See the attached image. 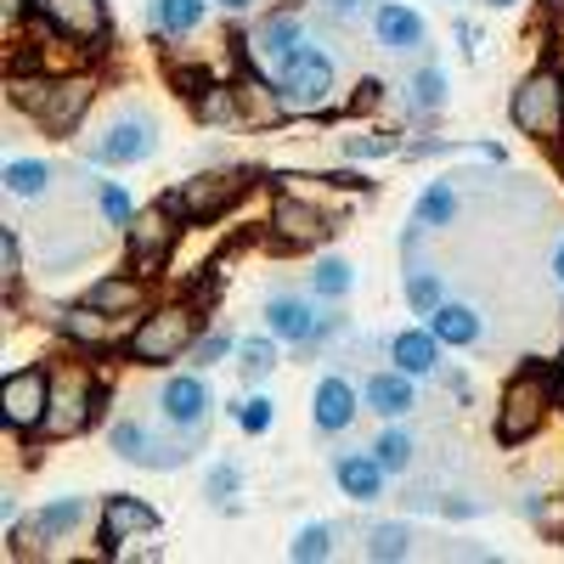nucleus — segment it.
I'll list each match as a JSON object with an SVG mask.
<instances>
[{
    "label": "nucleus",
    "instance_id": "obj_1",
    "mask_svg": "<svg viewBox=\"0 0 564 564\" xmlns=\"http://www.w3.org/2000/svg\"><path fill=\"white\" fill-rule=\"evenodd\" d=\"M209 417H215V395L204 384V372H170V379L159 384V423H164V435H175L186 452L204 446Z\"/></svg>",
    "mask_w": 564,
    "mask_h": 564
},
{
    "label": "nucleus",
    "instance_id": "obj_2",
    "mask_svg": "<svg viewBox=\"0 0 564 564\" xmlns=\"http://www.w3.org/2000/svg\"><path fill=\"white\" fill-rule=\"evenodd\" d=\"M102 412V384L90 367H57L52 372V412H45V435L52 441H74L85 435Z\"/></svg>",
    "mask_w": 564,
    "mask_h": 564
},
{
    "label": "nucleus",
    "instance_id": "obj_3",
    "mask_svg": "<svg viewBox=\"0 0 564 564\" xmlns=\"http://www.w3.org/2000/svg\"><path fill=\"white\" fill-rule=\"evenodd\" d=\"M334 79H339V68H334V57H327L316 40H305L300 52L276 68V90H282V102H289V113H316V108H327V97H334Z\"/></svg>",
    "mask_w": 564,
    "mask_h": 564
},
{
    "label": "nucleus",
    "instance_id": "obj_4",
    "mask_svg": "<svg viewBox=\"0 0 564 564\" xmlns=\"http://www.w3.org/2000/svg\"><path fill=\"white\" fill-rule=\"evenodd\" d=\"M186 350H193V311H181V305H164L153 316H141L130 345H124V356L135 367H170Z\"/></svg>",
    "mask_w": 564,
    "mask_h": 564
},
{
    "label": "nucleus",
    "instance_id": "obj_5",
    "mask_svg": "<svg viewBox=\"0 0 564 564\" xmlns=\"http://www.w3.org/2000/svg\"><path fill=\"white\" fill-rule=\"evenodd\" d=\"M45 412H52V367H12L7 379H0V423H7L12 435H34L45 430Z\"/></svg>",
    "mask_w": 564,
    "mask_h": 564
},
{
    "label": "nucleus",
    "instance_id": "obj_6",
    "mask_svg": "<svg viewBox=\"0 0 564 564\" xmlns=\"http://www.w3.org/2000/svg\"><path fill=\"white\" fill-rule=\"evenodd\" d=\"M547 417V372L525 367L520 379H508L502 401H497V441L502 446H525Z\"/></svg>",
    "mask_w": 564,
    "mask_h": 564
},
{
    "label": "nucleus",
    "instance_id": "obj_7",
    "mask_svg": "<svg viewBox=\"0 0 564 564\" xmlns=\"http://www.w3.org/2000/svg\"><path fill=\"white\" fill-rule=\"evenodd\" d=\"M508 113L513 124H520L525 135H558L564 130V79L553 68H536L525 74L520 85H513V97H508Z\"/></svg>",
    "mask_w": 564,
    "mask_h": 564
},
{
    "label": "nucleus",
    "instance_id": "obj_8",
    "mask_svg": "<svg viewBox=\"0 0 564 564\" xmlns=\"http://www.w3.org/2000/svg\"><path fill=\"white\" fill-rule=\"evenodd\" d=\"M159 153V119L148 108H119L108 130L90 141V164H141Z\"/></svg>",
    "mask_w": 564,
    "mask_h": 564
},
{
    "label": "nucleus",
    "instance_id": "obj_9",
    "mask_svg": "<svg viewBox=\"0 0 564 564\" xmlns=\"http://www.w3.org/2000/svg\"><path fill=\"white\" fill-rule=\"evenodd\" d=\"M243 193H249V175L243 170H209V175L181 181L175 193H164V204L181 220H215V215H226L231 204H238Z\"/></svg>",
    "mask_w": 564,
    "mask_h": 564
},
{
    "label": "nucleus",
    "instance_id": "obj_10",
    "mask_svg": "<svg viewBox=\"0 0 564 564\" xmlns=\"http://www.w3.org/2000/svg\"><path fill=\"white\" fill-rule=\"evenodd\" d=\"M108 446H113V457L141 463V468H181L186 457H193L175 435L159 441V430H153V423H141V417H119L113 430H108Z\"/></svg>",
    "mask_w": 564,
    "mask_h": 564
},
{
    "label": "nucleus",
    "instance_id": "obj_11",
    "mask_svg": "<svg viewBox=\"0 0 564 564\" xmlns=\"http://www.w3.org/2000/svg\"><path fill=\"white\" fill-rule=\"evenodd\" d=\"M175 220H181V215H175L164 198L130 220L124 243H130V265H135V271H159V265H164V254L175 249V231H181Z\"/></svg>",
    "mask_w": 564,
    "mask_h": 564
},
{
    "label": "nucleus",
    "instance_id": "obj_12",
    "mask_svg": "<svg viewBox=\"0 0 564 564\" xmlns=\"http://www.w3.org/2000/svg\"><path fill=\"white\" fill-rule=\"evenodd\" d=\"M361 390L345 379V372H322L316 390H311V430L316 435H345L350 423L361 417Z\"/></svg>",
    "mask_w": 564,
    "mask_h": 564
},
{
    "label": "nucleus",
    "instance_id": "obj_13",
    "mask_svg": "<svg viewBox=\"0 0 564 564\" xmlns=\"http://www.w3.org/2000/svg\"><path fill=\"white\" fill-rule=\"evenodd\" d=\"M372 45L390 57H417L423 45H430V29H423V18L406 0H379V7H372Z\"/></svg>",
    "mask_w": 564,
    "mask_h": 564
},
{
    "label": "nucleus",
    "instance_id": "obj_14",
    "mask_svg": "<svg viewBox=\"0 0 564 564\" xmlns=\"http://www.w3.org/2000/svg\"><path fill=\"white\" fill-rule=\"evenodd\" d=\"M265 334H276L282 345H322V311L305 294H271L265 300Z\"/></svg>",
    "mask_w": 564,
    "mask_h": 564
},
{
    "label": "nucleus",
    "instance_id": "obj_15",
    "mask_svg": "<svg viewBox=\"0 0 564 564\" xmlns=\"http://www.w3.org/2000/svg\"><path fill=\"white\" fill-rule=\"evenodd\" d=\"M300 45H305V23H300L294 12H271V18H260L254 34H249V57H254L260 74H276L282 63L300 52Z\"/></svg>",
    "mask_w": 564,
    "mask_h": 564
},
{
    "label": "nucleus",
    "instance_id": "obj_16",
    "mask_svg": "<svg viewBox=\"0 0 564 564\" xmlns=\"http://www.w3.org/2000/svg\"><path fill=\"white\" fill-rule=\"evenodd\" d=\"M90 102H97V79H85V74H57L52 97H45V108H40L34 119H40V130L68 135V130L90 113Z\"/></svg>",
    "mask_w": 564,
    "mask_h": 564
},
{
    "label": "nucleus",
    "instance_id": "obj_17",
    "mask_svg": "<svg viewBox=\"0 0 564 564\" xmlns=\"http://www.w3.org/2000/svg\"><path fill=\"white\" fill-rule=\"evenodd\" d=\"M334 486L339 497L350 502H384V486H390V468L379 463V452H339L334 457Z\"/></svg>",
    "mask_w": 564,
    "mask_h": 564
},
{
    "label": "nucleus",
    "instance_id": "obj_18",
    "mask_svg": "<svg viewBox=\"0 0 564 564\" xmlns=\"http://www.w3.org/2000/svg\"><path fill=\"white\" fill-rule=\"evenodd\" d=\"M271 231H276L282 243H294V249H311V243H322V238H334L339 220H334V215H322L316 204L276 198V209H271Z\"/></svg>",
    "mask_w": 564,
    "mask_h": 564
},
{
    "label": "nucleus",
    "instance_id": "obj_19",
    "mask_svg": "<svg viewBox=\"0 0 564 564\" xmlns=\"http://www.w3.org/2000/svg\"><path fill=\"white\" fill-rule=\"evenodd\" d=\"M159 531V513L148 508V502H135V497H108L102 502V525H97V542L113 553L119 542H130V536H153Z\"/></svg>",
    "mask_w": 564,
    "mask_h": 564
},
{
    "label": "nucleus",
    "instance_id": "obj_20",
    "mask_svg": "<svg viewBox=\"0 0 564 564\" xmlns=\"http://www.w3.org/2000/svg\"><path fill=\"white\" fill-rule=\"evenodd\" d=\"M361 401H367V412H379V417H406L417 406V379L401 372V367L367 372V379H361Z\"/></svg>",
    "mask_w": 564,
    "mask_h": 564
},
{
    "label": "nucleus",
    "instance_id": "obj_21",
    "mask_svg": "<svg viewBox=\"0 0 564 564\" xmlns=\"http://www.w3.org/2000/svg\"><path fill=\"white\" fill-rule=\"evenodd\" d=\"M423 322L435 327V339H441L446 350H475V345L486 339V322H480V311L468 305V300H441Z\"/></svg>",
    "mask_w": 564,
    "mask_h": 564
},
{
    "label": "nucleus",
    "instance_id": "obj_22",
    "mask_svg": "<svg viewBox=\"0 0 564 564\" xmlns=\"http://www.w3.org/2000/svg\"><path fill=\"white\" fill-rule=\"evenodd\" d=\"M441 339H435V327L423 322V327H401V334L390 339V361L401 367V372H412V379H435L441 372Z\"/></svg>",
    "mask_w": 564,
    "mask_h": 564
},
{
    "label": "nucleus",
    "instance_id": "obj_23",
    "mask_svg": "<svg viewBox=\"0 0 564 564\" xmlns=\"http://www.w3.org/2000/svg\"><path fill=\"white\" fill-rule=\"evenodd\" d=\"M34 12L52 23V29L74 34V40H97V34L108 29L102 0H34Z\"/></svg>",
    "mask_w": 564,
    "mask_h": 564
},
{
    "label": "nucleus",
    "instance_id": "obj_24",
    "mask_svg": "<svg viewBox=\"0 0 564 564\" xmlns=\"http://www.w3.org/2000/svg\"><path fill=\"white\" fill-rule=\"evenodd\" d=\"M401 294H406V311L412 316H430L441 300H446V276L430 265V260H417V249H406V271H401Z\"/></svg>",
    "mask_w": 564,
    "mask_h": 564
},
{
    "label": "nucleus",
    "instance_id": "obj_25",
    "mask_svg": "<svg viewBox=\"0 0 564 564\" xmlns=\"http://www.w3.org/2000/svg\"><path fill=\"white\" fill-rule=\"evenodd\" d=\"M305 289H311V300L339 305V300H350V294H356V265H350V260H339V254H322V260L305 271Z\"/></svg>",
    "mask_w": 564,
    "mask_h": 564
},
{
    "label": "nucleus",
    "instance_id": "obj_26",
    "mask_svg": "<svg viewBox=\"0 0 564 564\" xmlns=\"http://www.w3.org/2000/svg\"><path fill=\"white\" fill-rule=\"evenodd\" d=\"M0 181H7V193H12L18 204H40L45 193H52L57 170L45 164V159H12L7 170H0Z\"/></svg>",
    "mask_w": 564,
    "mask_h": 564
},
{
    "label": "nucleus",
    "instance_id": "obj_27",
    "mask_svg": "<svg viewBox=\"0 0 564 564\" xmlns=\"http://www.w3.org/2000/svg\"><path fill=\"white\" fill-rule=\"evenodd\" d=\"M57 334H68L74 345H108V311H97V305H90V300H79V305H63L57 316Z\"/></svg>",
    "mask_w": 564,
    "mask_h": 564
},
{
    "label": "nucleus",
    "instance_id": "obj_28",
    "mask_svg": "<svg viewBox=\"0 0 564 564\" xmlns=\"http://www.w3.org/2000/svg\"><path fill=\"white\" fill-rule=\"evenodd\" d=\"M457 209H463L457 186H452V181H430V186L417 193V204H412V220H417L423 231H441V226L457 220Z\"/></svg>",
    "mask_w": 564,
    "mask_h": 564
},
{
    "label": "nucleus",
    "instance_id": "obj_29",
    "mask_svg": "<svg viewBox=\"0 0 564 564\" xmlns=\"http://www.w3.org/2000/svg\"><path fill=\"white\" fill-rule=\"evenodd\" d=\"M85 513H90L85 497H57V502H45V508L34 513V525L45 531V542H63V536H74V531L85 525Z\"/></svg>",
    "mask_w": 564,
    "mask_h": 564
},
{
    "label": "nucleus",
    "instance_id": "obj_30",
    "mask_svg": "<svg viewBox=\"0 0 564 564\" xmlns=\"http://www.w3.org/2000/svg\"><path fill=\"white\" fill-rule=\"evenodd\" d=\"M412 525H401V520H390V525H372L367 536H361V553L367 558H379V564H401V558H412Z\"/></svg>",
    "mask_w": 564,
    "mask_h": 564
},
{
    "label": "nucleus",
    "instance_id": "obj_31",
    "mask_svg": "<svg viewBox=\"0 0 564 564\" xmlns=\"http://www.w3.org/2000/svg\"><path fill=\"white\" fill-rule=\"evenodd\" d=\"M198 97V119L204 124H243V97H238V85H198L193 90Z\"/></svg>",
    "mask_w": 564,
    "mask_h": 564
},
{
    "label": "nucleus",
    "instance_id": "obj_32",
    "mask_svg": "<svg viewBox=\"0 0 564 564\" xmlns=\"http://www.w3.org/2000/svg\"><path fill=\"white\" fill-rule=\"evenodd\" d=\"M209 12V0H153V23L164 40H181V34H193Z\"/></svg>",
    "mask_w": 564,
    "mask_h": 564
},
{
    "label": "nucleus",
    "instance_id": "obj_33",
    "mask_svg": "<svg viewBox=\"0 0 564 564\" xmlns=\"http://www.w3.org/2000/svg\"><path fill=\"white\" fill-rule=\"evenodd\" d=\"M85 300L97 311H108V316H124V311L141 305V276H102V282H90Z\"/></svg>",
    "mask_w": 564,
    "mask_h": 564
},
{
    "label": "nucleus",
    "instance_id": "obj_34",
    "mask_svg": "<svg viewBox=\"0 0 564 564\" xmlns=\"http://www.w3.org/2000/svg\"><path fill=\"white\" fill-rule=\"evenodd\" d=\"M406 108H412V113L446 108V68H441V63H423V68L406 79Z\"/></svg>",
    "mask_w": 564,
    "mask_h": 564
},
{
    "label": "nucleus",
    "instance_id": "obj_35",
    "mask_svg": "<svg viewBox=\"0 0 564 564\" xmlns=\"http://www.w3.org/2000/svg\"><path fill=\"white\" fill-rule=\"evenodd\" d=\"M372 452H379V463L390 468V475H406L412 457H417V441H412V430H406L401 417H390V430H384L379 441H372Z\"/></svg>",
    "mask_w": 564,
    "mask_h": 564
},
{
    "label": "nucleus",
    "instance_id": "obj_36",
    "mask_svg": "<svg viewBox=\"0 0 564 564\" xmlns=\"http://www.w3.org/2000/svg\"><path fill=\"white\" fill-rule=\"evenodd\" d=\"M238 97H243V124H276L282 113H289L282 90H265L260 79H243V85H238Z\"/></svg>",
    "mask_w": 564,
    "mask_h": 564
},
{
    "label": "nucleus",
    "instance_id": "obj_37",
    "mask_svg": "<svg viewBox=\"0 0 564 564\" xmlns=\"http://www.w3.org/2000/svg\"><path fill=\"white\" fill-rule=\"evenodd\" d=\"M276 334H260V339H243L238 345V372L249 384H260V379H271V367H276Z\"/></svg>",
    "mask_w": 564,
    "mask_h": 564
},
{
    "label": "nucleus",
    "instance_id": "obj_38",
    "mask_svg": "<svg viewBox=\"0 0 564 564\" xmlns=\"http://www.w3.org/2000/svg\"><path fill=\"white\" fill-rule=\"evenodd\" d=\"M339 148H345V159H395L401 153V135L395 130H356V135H345L339 141Z\"/></svg>",
    "mask_w": 564,
    "mask_h": 564
},
{
    "label": "nucleus",
    "instance_id": "obj_39",
    "mask_svg": "<svg viewBox=\"0 0 564 564\" xmlns=\"http://www.w3.org/2000/svg\"><path fill=\"white\" fill-rule=\"evenodd\" d=\"M327 553H334V525H322V520L316 525H300L294 542H289V558L294 564H322Z\"/></svg>",
    "mask_w": 564,
    "mask_h": 564
},
{
    "label": "nucleus",
    "instance_id": "obj_40",
    "mask_svg": "<svg viewBox=\"0 0 564 564\" xmlns=\"http://www.w3.org/2000/svg\"><path fill=\"white\" fill-rule=\"evenodd\" d=\"M231 417H238V430L249 441H260V435H271V423H276V401L271 395H249V401L231 406Z\"/></svg>",
    "mask_w": 564,
    "mask_h": 564
},
{
    "label": "nucleus",
    "instance_id": "obj_41",
    "mask_svg": "<svg viewBox=\"0 0 564 564\" xmlns=\"http://www.w3.org/2000/svg\"><path fill=\"white\" fill-rule=\"evenodd\" d=\"M525 520L542 531V542H564V497H525Z\"/></svg>",
    "mask_w": 564,
    "mask_h": 564
},
{
    "label": "nucleus",
    "instance_id": "obj_42",
    "mask_svg": "<svg viewBox=\"0 0 564 564\" xmlns=\"http://www.w3.org/2000/svg\"><path fill=\"white\" fill-rule=\"evenodd\" d=\"M97 209H102V220L119 226V231H130V220H135V204H130V193H124L119 181H102V186H97Z\"/></svg>",
    "mask_w": 564,
    "mask_h": 564
},
{
    "label": "nucleus",
    "instance_id": "obj_43",
    "mask_svg": "<svg viewBox=\"0 0 564 564\" xmlns=\"http://www.w3.org/2000/svg\"><path fill=\"white\" fill-rule=\"evenodd\" d=\"M238 486H243V468H238V463H215L209 480H204V497H209L215 508H226L231 497H238Z\"/></svg>",
    "mask_w": 564,
    "mask_h": 564
},
{
    "label": "nucleus",
    "instance_id": "obj_44",
    "mask_svg": "<svg viewBox=\"0 0 564 564\" xmlns=\"http://www.w3.org/2000/svg\"><path fill=\"white\" fill-rule=\"evenodd\" d=\"M0 282L18 289L23 282V243H18V226H0Z\"/></svg>",
    "mask_w": 564,
    "mask_h": 564
},
{
    "label": "nucleus",
    "instance_id": "obj_45",
    "mask_svg": "<svg viewBox=\"0 0 564 564\" xmlns=\"http://www.w3.org/2000/svg\"><path fill=\"white\" fill-rule=\"evenodd\" d=\"M231 350H238V339H231V334H209V339H193L186 361H193V367H215V361H226Z\"/></svg>",
    "mask_w": 564,
    "mask_h": 564
},
{
    "label": "nucleus",
    "instance_id": "obj_46",
    "mask_svg": "<svg viewBox=\"0 0 564 564\" xmlns=\"http://www.w3.org/2000/svg\"><path fill=\"white\" fill-rule=\"evenodd\" d=\"M379 102H384V85H379V79H361V85H356V97H350L356 113H372Z\"/></svg>",
    "mask_w": 564,
    "mask_h": 564
},
{
    "label": "nucleus",
    "instance_id": "obj_47",
    "mask_svg": "<svg viewBox=\"0 0 564 564\" xmlns=\"http://www.w3.org/2000/svg\"><path fill=\"white\" fill-rule=\"evenodd\" d=\"M372 7H379V0H322V12L327 18H345V23L361 18V12H372Z\"/></svg>",
    "mask_w": 564,
    "mask_h": 564
},
{
    "label": "nucleus",
    "instance_id": "obj_48",
    "mask_svg": "<svg viewBox=\"0 0 564 564\" xmlns=\"http://www.w3.org/2000/svg\"><path fill=\"white\" fill-rule=\"evenodd\" d=\"M457 40H463V57H480V29L475 23H457Z\"/></svg>",
    "mask_w": 564,
    "mask_h": 564
},
{
    "label": "nucleus",
    "instance_id": "obj_49",
    "mask_svg": "<svg viewBox=\"0 0 564 564\" xmlns=\"http://www.w3.org/2000/svg\"><path fill=\"white\" fill-rule=\"evenodd\" d=\"M553 282H558V289H564V243L553 249Z\"/></svg>",
    "mask_w": 564,
    "mask_h": 564
},
{
    "label": "nucleus",
    "instance_id": "obj_50",
    "mask_svg": "<svg viewBox=\"0 0 564 564\" xmlns=\"http://www.w3.org/2000/svg\"><path fill=\"white\" fill-rule=\"evenodd\" d=\"M215 7H220V12H249L254 0H215Z\"/></svg>",
    "mask_w": 564,
    "mask_h": 564
},
{
    "label": "nucleus",
    "instance_id": "obj_51",
    "mask_svg": "<svg viewBox=\"0 0 564 564\" xmlns=\"http://www.w3.org/2000/svg\"><path fill=\"white\" fill-rule=\"evenodd\" d=\"M542 7H547L553 18H564V0H542Z\"/></svg>",
    "mask_w": 564,
    "mask_h": 564
},
{
    "label": "nucleus",
    "instance_id": "obj_52",
    "mask_svg": "<svg viewBox=\"0 0 564 564\" xmlns=\"http://www.w3.org/2000/svg\"><path fill=\"white\" fill-rule=\"evenodd\" d=\"M486 7H497V12H508V7H520V0H486Z\"/></svg>",
    "mask_w": 564,
    "mask_h": 564
}]
</instances>
